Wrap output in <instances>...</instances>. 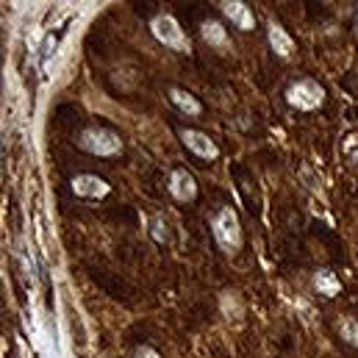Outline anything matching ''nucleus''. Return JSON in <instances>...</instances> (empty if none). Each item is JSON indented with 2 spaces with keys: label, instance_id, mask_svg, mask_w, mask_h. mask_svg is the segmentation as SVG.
I'll return each mask as SVG.
<instances>
[{
  "label": "nucleus",
  "instance_id": "nucleus-1",
  "mask_svg": "<svg viewBox=\"0 0 358 358\" xmlns=\"http://www.w3.org/2000/svg\"><path fill=\"white\" fill-rule=\"evenodd\" d=\"M78 145H81L87 153L100 156V159L117 156V153H120V148H122L120 136H117V134H111V131H106V128H90L87 134H81Z\"/></svg>",
  "mask_w": 358,
  "mask_h": 358
},
{
  "label": "nucleus",
  "instance_id": "nucleus-2",
  "mask_svg": "<svg viewBox=\"0 0 358 358\" xmlns=\"http://www.w3.org/2000/svg\"><path fill=\"white\" fill-rule=\"evenodd\" d=\"M322 87L317 84V81H311V78H300V81H294L289 90H286V100L294 106V108H300V111H311V108H317L320 103H322Z\"/></svg>",
  "mask_w": 358,
  "mask_h": 358
},
{
  "label": "nucleus",
  "instance_id": "nucleus-3",
  "mask_svg": "<svg viewBox=\"0 0 358 358\" xmlns=\"http://www.w3.org/2000/svg\"><path fill=\"white\" fill-rule=\"evenodd\" d=\"M214 236L228 250H236L242 245V228H239V220L231 208H220V214L214 217Z\"/></svg>",
  "mask_w": 358,
  "mask_h": 358
},
{
  "label": "nucleus",
  "instance_id": "nucleus-4",
  "mask_svg": "<svg viewBox=\"0 0 358 358\" xmlns=\"http://www.w3.org/2000/svg\"><path fill=\"white\" fill-rule=\"evenodd\" d=\"M153 34H156L159 42H164V45L173 48V50H186V48H189L183 31H180L178 22H176L173 17H159V20L153 22Z\"/></svg>",
  "mask_w": 358,
  "mask_h": 358
},
{
  "label": "nucleus",
  "instance_id": "nucleus-5",
  "mask_svg": "<svg viewBox=\"0 0 358 358\" xmlns=\"http://www.w3.org/2000/svg\"><path fill=\"white\" fill-rule=\"evenodd\" d=\"M180 139H183V145H186L197 159H217V156H220V148H217L206 134H200V131L186 128V131H180Z\"/></svg>",
  "mask_w": 358,
  "mask_h": 358
},
{
  "label": "nucleus",
  "instance_id": "nucleus-6",
  "mask_svg": "<svg viewBox=\"0 0 358 358\" xmlns=\"http://www.w3.org/2000/svg\"><path fill=\"white\" fill-rule=\"evenodd\" d=\"M73 192L84 200H97V197H106L108 194V183L97 176H78L73 180Z\"/></svg>",
  "mask_w": 358,
  "mask_h": 358
},
{
  "label": "nucleus",
  "instance_id": "nucleus-7",
  "mask_svg": "<svg viewBox=\"0 0 358 358\" xmlns=\"http://www.w3.org/2000/svg\"><path fill=\"white\" fill-rule=\"evenodd\" d=\"M222 14L239 28V31H253L256 28V17L245 3H222Z\"/></svg>",
  "mask_w": 358,
  "mask_h": 358
},
{
  "label": "nucleus",
  "instance_id": "nucleus-8",
  "mask_svg": "<svg viewBox=\"0 0 358 358\" xmlns=\"http://www.w3.org/2000/svg\"><path fill=\"white\" fill-rule=\"evenodd\" d=\"M170 192H173L178 200H194V194H197L194 178H192L186 170H176L173 178H170Z\"/></svg>",
  "mask_w": 358,
  "mask_h": 358
},
{
  "label": "nucleus",
  "instance_id": "nucleus-9",
  "mask_svg": "<svg viewBox=\"0 0 358 358\" xmlns=\"http://www.w3.org/2000/svg\"><path fill=\"white\" fill-rule=\"evenodd\" d=\"M170 100H173V106H176L178 111L189 114V117H197V114L203 111L200 100H194L189 92H183V90H173V92H170Z\"/></svg>",
  "mask_w": 358,
  "mask_h": 358
},
{
  "label": "nucleus",
  "instance_id": "nucleus-10",
  "mask_svg": "<svg viewBox=\"0 0 358 358\" xmlns=\"http://www.w3.org/2000/svg\"><path fill=\"white\" fill-rule=\"evenodd\" d=\"M314 283H317V289L325 294V297H334V294H339V289H342V283H339V278L331 272V269H322V272H317V278H314Z\"/></svg>",
  "mask_w": 358,
  "mask_h": 358
},
{
  "label": "nucleus",
  "instance_id": "nucleus-11",
  "mask_svg": "<svg viewBox=\"0 0 358 358\" xmlns=\"http://www.w3.org/2000/svg\"><path fill=\"white\" fill-rule=\"evenodd\" d=\"M269 42H272V48L278 50V56H289L292 53V39L283 34V28L280 25H269Z\"/></svg>",
  "mask_w": 358,
  "mask_h": 358
},
{
  "label": "nucleus",
  "instance_id": "nucleus-12",
  "mask_svg": "<svg viewBox=\"0 0 358 358\" xmlns=\"http://www.w3.org/2000/svg\"><path fill=\"white\" fill-rule=\"evenodd\" d=\"M203 36H206V42H211V45H222V42H225V31H222L220 22H206Z\"/></svg>",
  "mask_w": 358,
  "mask_h": 358
},
{
  "label": "nucleus",
  "instance_id": "nucleus-13",
  "mask_svg": "<svg viewBox=\"0 0 358 358\" xmlns=\"http://www.w3.org/2000/svg\"><path fill=\"white\" fill-rule=\"evenodd\" d=\"M339 334H342V339H345V342H350L353 348H358V322L356 320H342Z\"/></svg>",
  "mask_w": 358,
  "mask_h": 358
},
{
  "label": "nucleus",
  "instance_id": "nucleus-14",
  "mask_svg": "<svg viewBox=\"0 0 358 358\" xmlns=\"http://www.w3.org/2000/svg\"><path fill=\"white\" fill-rule=\"evenodd\" d=\"M136 358H162V356H159L153 348H148V345H145V348H139V350H136Z\"/></svg>",
  "mask_w": 358,
  "mask_h": 358
},
{
  "label": "nucleus",
  "instance_id": "nucleus-15",
  "mask_svg": "<svg viewBox=\"0 0 358 358\" xmlns=\"http://www.w3.org/2000/svg\"><path fill=\"white\" fill-rule=\"evenodd\" d=\"M353 159H356V162H358V153H356V156H353Z\"/></svg>",
  "mask_w": 358,
  "mask_h": 358
}]
</instances>
